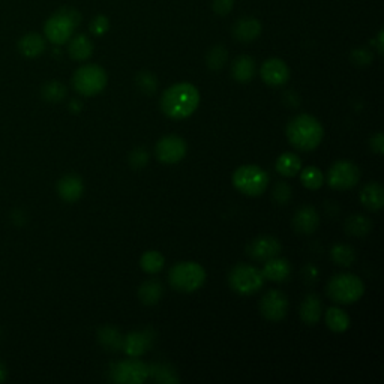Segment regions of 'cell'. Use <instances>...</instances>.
Listing matches in <instances>:
<instances>
[{"mask_svg": "<svg viewBox=\"0 0 384 384\" xmlns=\"http://www.w3.org/2000/svg\"><path fill=\"white\" fill-rule=\"evenodd\" d=\"M200 104L198 89L188 81L170 86L161 96V110L173 121H183L196 113Z\"/></svg>", "mask_w": 384, "mask_h": 384, "instance_id": "6da1fadb", "label": "cell"}, {"mask_svg": "<svg viewBox=\"0 0 384 384\" xmlns=\"http://www.w3.org/2000/svg\"><path fill=\"white\" fill-rule=\"evenodd\" d=\"M286 134L290 144L298 151L311 152L321 144L324 128L317 117L311 114H299L288 122Z\"/></svg>", "mask_w": 384, "mask_h": 384, "instance_id": "7a4b0ae2", "label": "cell"}, {"mask_svg": "<svg viewBox=\"0 0 384 384\" xmlns=\"http://www.w3.org/2000/svg\"><path fill=\"white\" fill-rule=\"evenodd\" d=\"M168 283L176 291L194 293L204 286L206 271L196 261L176 263L168 272Z\"/></svg>", "mask_w": 384, "mask_h": 384, "instance_id": "3957f363", "label": "cell"}, {"mask_svg": "<svg viewBox=\"0 0 384 384\" xmlns=\"http://www.w3.org/2000/svg\"><path fill=\"white\" fill-rule=\"evenodd\" d=\"M365 293L363 281L353 273L335 275L328 284V296L341 305L358 302Z\"/></svg>", "mask_w": 384, "mask_h": 384, "instance_id": "277c9868", "label": "cell"}, {"mask_svg": "<svg viewBox=\"0 0 384 384\" xmlns=\"http://www.w3.org/2000/svg\"><path fill=\"white\" fill-rule=\"evenodd\" d=\"M233 185L248 197H258L269 186V174L260 166H242L233 174Z\"/></svg>", "mask_w": 384, "mask_h": 384, "instance_id": "5b68a950", "label": "cell"}, {"mask_svg": "<svg viewBox=\"0 0 384 384\" xmlns=\"http://www.w3.org/2000/svg\"><path fill=\"white\" fill-rule=\"evenodd\" d=\"M108 77L99 65H84L79 68L72 77V86L81 96H95L104 91Z\"/></svg>", "mask_w": 384, "mask_h": 384, "instance_id": "8992f818", "label": "cell"}, {"mask_svg": "<svg viewBox=\"0 0 384 384\" xmlns=\"http://www.w3.org/2000/svg\"><path fill=\"white\" fill-rule=\"evenodd\" d=\"M228 284L231 290L241 296H251L263 288L264 276L254 266L238 264L228 273Z\"/></svg>", "mask_w": 384, "mask_h": 384, "instance_id": "52a82bcc", "label": "cell"}, {"mask_svg": "<svg viewBox=\"0 0 384 384\" xmlns=\"http://www.w3.org/2000/svg\"><path fill=\"white\" fill-rule=\"evenodd\" d=\"M110 377L114 383L140 384L149 378V366L137 358H129L114 363L110 369Z\"/></svg>", "mask_w": 384, "mask_h": 384, "instance_id": "ba28073f", "label": "cell"}, {"mask_svg": "<svg viewBox=\"0 0 384 384\" xmlns=\"http://www.w3.org/2000/svg\"><path fill=\"white\" fill-rule=\"evenodd\" d=\"M360 181V168L350 161H338L328 171V183L336 191H348Z\"/></svg>", "mask_w": 384, "mask_h": 384, "instance_id": "9c48e42d", "label": "cell"}, {"mask_svg": "<svg viewBox=\"0 0 384 384\" xmlns=\"http://www.w3.org/2000/svg\"><path fill=\"white\" fill-rule=\"evenodd\" d=\"M76 31V26L65 16L62 11H57L54 16H51L46 26H44V34L46 38L54 44V46H62L66 44L71 38L72 34Z\"/></svg>", "mask_w": 384, "mask_h": 384, "instance_id": "30bf717a", "label": "cell"}, {"mask_svg": "<svg viewBox=\"0 0 384 384\" xmlns=\"http://www.w3.org/2000/svg\"><path fill=\"white\" fill-rule=\"evenodd\" d=\"M186 141L179 136L162 137L155 147L156 158L164 164H177L186 156Z\"/></svg>", "mask_w": 384, "mask_h": 384, "instance_id": "8fae6325", "label": "cell"}, {"mask_svg": "<svg viewBox=\"0 0 384 384\" xmlns=\"http://www.w3.org/2000/svg\"><path fill=\"white\" fill-rule=\"evenodd\" d=\"M260 313L269 321H281L288 313V299L283 291L269 290L260 302Z\"/></svg>", "mask_w": 384, "mask_h": 384, "instance_id": "7c38bea8", "label": "cell"}, {"mask_svg": "<svg viewBox=\"0 0 384 384\" xmlns=\"http://www.w3.org/2000/svg\"><path fill=\"white\" fill-rule=\"evenodd\" d=\"M153 341L155 333L151 329H146L143 332H131L123 336L122 350L129 358H140L153 345Z\"/></svg>", "mask_w": 384, "mask_h": 384, "instance_id": "4fadbf2b", "label": "cell"}, {"mask_svg": "<svg viewBox=\"0 0 384 384\" xmlns=\"http://www.w3.org/2000/svg\"><path fill=\"white\" fill-rule=\"evenodd\" d=\"M260 74H261L263 81L272 87H281L287 84V81L290 80L288 65L276 57H272L269 59V61H266L261 66Z\"/></svg>", "mask_w": 384, "mask_h": 384, "instance_id": "5bb4252c", "label": "cell"}, {"mask_svg": "<svg viewBox=\"0 0 384 384\" xmlns=\"http://www.w3.org/2000/svg\"><path fill=\"white\" fill-rule=\"evenodd\" d=\"M281 249H283L281 242L276 238H273V236H260V238L251 242L248 248V254L256 261L264 263L273 257H278Z\"/></svg>", "mask_w": 384, "mask_h": 384, "instance_id": "9a60e30c", "label": "cell"}, {"mask_svg": "<svg viewBox=\"0 0 384 384\" xmlns=\"http://www.w3.org/2000/svg\"><path fill=\"white\" fill-rule=\"evenodd\" d=\"M57 192L66 203H76L84 192L83 179L77 174H66L57 183Z\"/></svg>", "mask_w": 384, "mask_h": 384, "instance_id": "2e32d148", "label": "cell"}, {"mask_svg": "<svg viewBox=\"0 0 384 384\" xmlns=\"http://www.w3.org/2000/svg\"><path fill=\"white\" fill-rule=\"evenodd\" d=\"M293 226L302 234H313L320 226V215L313 206H303L294 213Z\"/></svg>", "mask_w": 384, "mask_h": 384, "instance_id": "e0dca14e", "label": "cell"}, {"mask_svg": "<svg viewBox=\"0 0 384 384\" xmlns=\"http://www.w3.org/2000/svg\"><path fill=\"white\" fill-rule=\"evenodd\" d=\"M263 31L261 23L254 17H243L233 27V36L241 42H253L256 41Z\"/></svg>", "mask_w": 384, "mask_h": 384, "instance_id": "ac0fdd59", "label": "cell"}, {"mask_svg": "<svg viewBox=\"0 0 384 384\" xmlns=\"http://www.w3.org/2000/svg\"><path fill=\"white\" fill-rule=\"evenodd\" d=\"M261 273L264 279L273 281V283H283V281L288 279L291 273V264L286 258L273 257L268 261H264Z\"/></svg>", "mask_w": 384, "mask_h": 384, "instance_id": "d6986e66", "label": "cell"}, {"mask_svg": "<svg viewBox=\"0 0 384 384\" xmlns=\"http://www.w3.org/2000/svg\"><path fill=\"white\" fill-rule=\"evenodd\" d=\"M360 203L368 211H381L384 206V189L377 182H369L360 191Z\"/></svg>", "mask_w": 384, "mask_h": 384, "instance_id": "ffe728a7", "label": "cell"}, {"mask_svg": "<svg viewBox=\"0 0 384 384\" xmlns=\"http://www.w3.org/2000/svg\"><path fill=\"white\" fill-rule=\"evenodd\" d=\"M323 317V303L317 294H308L300 305V318L308 326H315Z\"/></svg>", "mask_w": 384, "mask_h": 384, "instance_id": "44dd1931", "label": "cell"}, {"mask_svg": "<svg viewBox=\"0 0 384 384\" xmlns=\"http://www.w3.org/2000/svg\"><path fill=\"white\" fill-rule=\"evenodd\" d=\"M47 49L46 38H42L39 34H27L19 41V50L24 57L35 59L39 57Z\"/></svg>", "mask_w": 384, "mask_h": 384, "instance_id": "7402d4cb", "label": "cell"}, {"mask_svg": "<svg viewBox=\"0 0 384 384\" xmlns=\"http://www.w3.org/2000/svg\"><path fill=\"white\" fill-rule=\"evenodd\" d=\"M164 287L158 279H147L138 288V299L146 306H155L162 299Z\"/></svg>", "mask_w": 384, "mask_h": 384, "instance_id": "603a6c76", "label": "cell"}, {"mask_svg": "<svg viewBox=\"0 0 384 384\" xmlns=\"http://www.w3.org/2000/svg\"><path fill=\"white\" fill-rule=\"evenodd\" d=\"M69 56L77 62H84L94 54V44L86 35H77L69 39Z\"/></svg>", "mask_w": 384, "mask_h": 384, "instance_id": "cb8c5ba5", "label": "cell"}, {"mask_svg": "<svg viewBox=\"0 0 384 384\" xmlns=\"http://www.w3.org/2000/svg\"><path fill=\"white\" fill-rule=\"evenodd\" d=\"M233 79L239 83H248L256 74V62L251 56H239L231 66Z\"/></svg>", "mask_w": 384, "mask_h": 384, "instance_id": "d4e9b609", "label": "cell"}, {"mask_svg": "<svg viewBox=\"0 0 384 384\" xmlns=\"http://www.w3.org/2000/svg\"><path fill=\"white\" fill-rule=\"evenodd\" d=\"M276 171L283 177H294L302 170V159L293 152H286L276 159Z\"/></svg>", "mask_w": 384, "mask_h": 384, "instance_id": "484cf974", "label": "cell"}, {"mask_svg": "<svg viewBox=\"0 0 384 384\" xmlns=\"http://www.w3.org/2000/svg\"><path fill=\"white\" fill-rule=\"evenodd\" d=\"M324 320H326L328 328L335 332V333H344L350 328V317L344 311V309L332 306L326 311V315H324Z\"/></svg>", "mask_w": 384, "mask_h": 384, "instance_id": "4316f807", "label": "cell"}, {"mask_svg": "<svg viewBox=\"0 0 384 384\" xmlns=\"http://www.w3.org/2000/svg\"><path fill=\"white\" fill-rule=\"evenodd\" d=\"M164 264H166V258L159 253V251H147V253H144L140 258L141 269L149 275L159 273L162 269H164Z\"/></svg>", "mask_w": 384, "mask_h": 384, "instance_id": "83f0119b", "label": "cell"}, {"mask_svg": "<svg viewBox=\"0 0 384 384\" xmlns=\"http://www.w3.org/2000/svg\"><path fill=\"white\" fill-rule=\"evenodd\" d=\"M373 228V221L365 215H351L347 223H345V230L348 234L356 236V238H362L366 236Z\"/></svg>", "mask_w": 384, "mask_h": 384, "instance_id": "f1b7e54d", "label": "cell"}, {"mask_svg": "<svg viewBox=\"0 0 384 384\" xmlns=\"http://www.w3.org/2000/svg\"><path fill=\"white\" fill-rule=\"evenodd\" d=\"M98 339H99L101 345L104 347L106 350H110V351L122 350L123 336L121 335L119 330L114 329V328H110V326L102 328L98 333Z\"/></svg>", "mask_w": 384, "mask_h": 384, "instance_id": "f546056e", "label": "cell"}, {"mask_svg": "<svg viewBox=\"0 0 384 384\" xmlns=\"http://www.w3.org/2000/svg\"><path fill=\"white\" fill-rule=\"evenodd\" d=\"M330 257L332 261L341 268H350L353 263L356 261V253L350 245L345 243H338L330 249Z\"/></svg>", "mask_w": 384, "mask_h": 384, "instance_id": "4dcf8cb0", "label": "cell"}, {"mask_svg": "<svg viewBox=\"0 0 384 384\" xmlns=\"http://www.w3.org/2000/svg\"><path fill=\"white\" fill-rule=\"evenodd\" d=\"M149 377L156 383H179V377H177L174 369L170 365L166 363H155L149 366Z\"/></svg>", "mask_w": 384, "mask_h": 384, "instance_id": "1f68e13d", "label": "cell"}, {"mask_svg": "<svg viewBox=\"0 0 384 384\" xmlns=\"http://www.w3.org/2000/svg\"><path fill=\"white\" fill-rule=\"evenodd\" d=\"M300 182L306 189L317 191L324 183V174L317 167H306L300 170Z\"/></svg>", "mask_w": 384, "mask_h": 384, "instance_id": "d6a6232c", "label": "cell"}, {"mask_svg": "<svg viewBox=\"0 0 384 384\" xmlns=\"http://www.w3.org/2000/svg\"><path fill=\"white\" fill-rule=\"evenodd\" d=\"M66 87L61 81H50L42 87V98L49 102H61L66 96Z\"/></svg>", "mask_w": 384, "mask_h": 384, "instance_id": "836d02e7", "label": "cell"}, {"mask_svg": "<svg viewBox=\"0 0 384 384\" xmlns=\"http://www.w3.org/2000/svg\"><path fill=\"white\" fill-rule=\"evenodd\" d=\"M227 59H228L227 49L224 46H215L208 54V66L212 71L223 69L227 64Z\"/></svg>", "mask_w": 384, "mask_h": 384, "instance_id": "e575fe53", "label": "cell"}, {"mask_svg": "<svg viewBox=\"0 0 384 384\" xmlns=\"http://www.w3.org/2000/svg\"><path fill=\"white\" fill-rule=\"evenodd\" d=\"M136 83L144 95H153L158 89V79L151 71H141L136 79Z\"/></svg>", "mask_w": 384, "mask_h": 384, "instance_id": "d590c367", "label": "cell"}, {"mask_svg": "<svg viewBox=\"0 0 384 384\" xmlns=\"http://www.w3.org/2000/svg\"><path fill=\"white\" fill-rule=\"evenodd\" d=\"M147 162H149V153L144 149H136L129 155V164L132 168L141 170L147 166Z\"/></svg>", "mask_w": 384, "mask_h": 384, "instance_id": "8d00e7d4", "label": "cell"}, {"mask_svg": "<svg viewBox=\"0 0 384 384\" xmlns=\"http://www.w3.org/2000/svg\"><path fill=\"white\" fill-rule=\"evenodd\" d=\"M273 198L279 204H286L291 198V186L286 182H279L273 188Z\"/></svg>", "mask_w": 384, "mask_h": 384, "instance_id": "74e56055", "label": "cell"}, {"mask_svg": "<svg viewBox=\"0 0 384 384\" xmlns=\"http://www.w3.org/2000/svg\"><path fill=\"white\" fill-rule=\"evenodd\" d=\"M110 29V21L106 16H96L91 23V32L96 36H102Z\"/></svg>", "mask_w": 384, "mask_h": 384, "instance_id": "f35d334b", "label": "cell"}, {"mask_svg": "<svg viewBox=\"0 0 384 384\" xmlns=\"http://www.w3.org/2000/svg\"><path fill=\"white\" fill-rule=\"evenodd\" d=\"M351 61L359 66H366L373 62V53L366 49H356L351 53Z\"/></svg>", "mask_w": 384, "mask_h": 384, "instance_id": "ab89813d", "label": "cell"}, {"mask_svg": "<svg viewBox=\"0 0 384 384\" xmlns=\"http://www.w3.org/2000/svg\"><path fill=\"white\" fill-rule=\"evenodd\" d=\"M233 6H234V0H213V4H212L215 14H218V16L221 17L228 16Z\"/></svg>", "mask_w": 384, "mask_h": 384, "instance_id": "60d3db41", "label": "cell"}, {"mask_svg": "<svg viewBox=\"0 0 384 384\" xmlns=\"http://www.w3.org/2000/svg\"><path fill=\"white\" fill-rule=\"evenodd\" d=\"M371 149L377 155H383L384 152V138L381 132H377V134L371 138Z\"/></svg>", "mask_w": 384, "mask_h": 384, "instance_id": "b9f144b4", "label": "cell"}, {"mask_svg": "<svg viewBox=\"0 0 384 384\" xmlns=\"http://www.w3.org/2000/svg\"><path fill=\"white\" fill-rule=\"evenodd\" d=\"M59 11H62L64 14H65V16L74 23V26H79L80 23H81V16H80V12L77 11V9H74V8H68V6H65V8H62V9H59Z\"/></svg>", "mask_w": 384, "mask_h": 384, "instance_id": "7bdbcfd3", "label": "cell"}, {"mask_svg": "<svg viewBox=\"0 0 384 384\" xmlns=\"http://www.w3.org/2000/svg\"><path fill=\"white\" fill-rule=\"evenodd\" d=\"M8 377V373H6V366L4 365V362L0 360V383H4Z\"/></svg>", "mask_w": 384, "mask_h": 384, "instance_id": "ee69618b", "label": "cell"}, {"mask_svg": "<svg viewBox=\"0 0 384 384\" xmlns=\"http://www.w3.org/2000/svg\"><path fill=\"white\" fill-rule=\"evenodd\" d=\"M377 49H378V53L381 54V53H383V32L378 34V38H377Z\"/></svg>", "mask_w": 384, "mask_h": 384, "instance_id": "f6af8a7d", "label": "cell"}, {"mask_svg": "<svg viewBox=\"0 0 384 384\" xmlns=\"http://www.w3.org/2000/svg\"><path fill=\"white\" fill-rule=\"evenodd\" d=\"M69 107H71V110H74V111H80V108H81V104H80V102H79V101H72V102H71V104H69Z\"/></svg>", "mask_w": 384, "mask_h": 384, "instance_id": "bcb514c9", "label": "cell"}]
</instances>
